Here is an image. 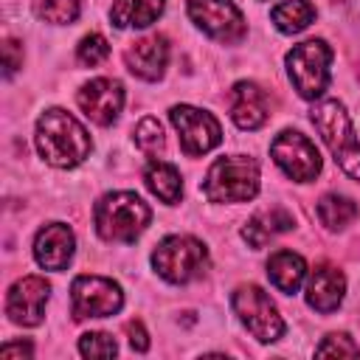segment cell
Wrapping results in <instances>:
<instances>
[{
  "instance_id": "3957f363",
  "label": "cell",
  "mask_w": 360,
  "mask_h": 360,
  "mask_svg": "<svg viewBox=\"0 0 360 360\" xmlns=\"http://www.w3.org/2000/svg\"><path fill=\"white\" fill-rule=\"evenodd\" d=\"M309 121L318 129L326 149L332 152L335 163L352 180H360V141L354 135V127H352V118H349L346 107L338 98H323L312 107Z\"/></svg>"
},
{
  "instance_id": "d4e9b609",
  "label": "cell",
  "mask_w": 360,
  "mask_h": 360,
  "mask_svg": "<svg viewBox=\"0 0 360 360\" xmlns=\"http://www.w3.org/2000/svg\"><path fill=\"white\" fill-rule=\"evenodd\" d=\"M39 17L45 22H53V25H68V22H76L79 14H82V0H42L39 3Z\"/></svg>"
},
{
  "instance_id": "6da1fadb",
  "label": "cell",
  "mask_w": 360,
  "mask_h": 360,
  "mask_svg": "<svg viewBox=\"0 0 360 360\" xmlns=\"http://www.w3.org/2000/svg\"><path fill=\"white\" fill-rule=\"evenodd\" d=\"M37 152L45 163L56 169H73L84 163V158L93 149V141L79 118H73L62 107H51L37 118Z\"/></svg>"
},
{
  "instance_id": "4dcf8cb0",
  "label": "cell",
  "mask_w": 360,
  "mask_h": 360,
  "mask_svg": "<svg viewBox=\"0 0 360 360\" xmlns=\"http://www.w3.org/2000/svg\"><path fill=\"white\" fill-rule=\"evenodd\" d=\"M0 354H3L6 360H14V357H31V354H34V346H31V340H14V343H3Z\"/></svg>"
},
{
  "instance_id": "cb8c5ba5",
  "label": "cell",
  "mask_w": 360,
  "mask_h": 360,
  "mask_svg": "<svg viewBox=\"0 0 360 360\" xmlns=\"http://www.w3.org/2000/svg\"><path fill=\"white\" fill-rule=\"evenodd\" d=\"M135 143H138V149H141L143 155H149V158L160 155V152L166 149V135H163L160 121L152 118V115L141 118L138 127H135Z\"/></svg>"
},
{
  "instance_id": "7c38bea8",
  "label": "cell",
  "mask_w": 360,
  "mask_h": 360,
  "mask_svg": "<svg viewBox=\"0 0 360 360\" xmlns=\"http://www.w3.org/2000/svg\"><path fill=\"white\" fill-rule=\"evenodd\" d=\"M48 298H51V284L42 276H22L8 287L6 315L17 326H39Z\"/></svg>"
},
{
  "instance_id": "5b68a950",
  "label": "cell",
  "mask_w": 360,
  "mask_h": 360,
  "mask_svg": "<svg viewBox=\"0 0 360 360\" xmlns=\"http://www.w3.org/2000/svg\"><path fill=\"white\" fill-rule=\"evenodd\" d=\"M208 264H211L208 248L200 239L186 236V233L166 236L152 250V267L169 284H188V281L205 276Z\"/></svg>"
},
{
  "instance_id": "30bf717a",
  "label": "cell",
  "mask_w": 360,
  "mask_h": 360,
  "mask_svg": "<svg viewBox=\"0 0 360 360\" xmlns=\"http://www.w3.org/2000/svg\"><path fill=\"white\" fill-rule=\"evenodd\" d=\"M169 118L177 129V138H180V149L188 155V158H197V155H205L211 152L214 146H219L222 141V127L219 121L200 110V107H191V104H174L169 110Z\"/></svg>"
},
{
  "instance_id": "44dd1931",
  "label": "cell",
  "mask_w": 360,
  "mask_h": 360,
  "mask_svg": "<svg viewBox=\"0 0 360 360\" xmlns=\"http://www.w3.org/2000/svg\"><path fill=\"white\" fill-rule=\"evenodd\" d=\"M143 180H146V188L166 205H174L180 202L183 197V180H180V172L166 163V160H149L146 172H143Z\"/></svg>"
},
{
  "instance_id": "4fadbf2b",
  "label": "cell",
  "mask_w": 360,
  "mask_h": 360,
  "mask_svg": "<svg viewBox=\"0 0 360 360\" xmlns=\"http://www.w3.org/2000/svg\"><path fill=\"white\" fill-rule=\"evenodd\" d=\"M76 101L82 107V112L98 124V127H110L124 107V84L118 79H90L87 84H82V90L76 93Z\"/></svg>"
},
{
  "instance_id": "9c48e42d",
  "label": "cell",
  "mask_w": 360,
  "mask_h": 360,
  "mask_svg": "<svg viewBox=\"0 0 360 360\" xmlns=\"http://www.w3.org/2000/svg\"><path fill=\"white\" fill-rule=\"evenodd\" d=\"M270 158L295 183H309L321 172V152L298 129H281L270 143Z\"/></svg>"
},
{
  "instance_id": "9a60e30c",
  "label": "cell",
  "mask_w": 360,
  "mask_h": 360,
  "mask_svg": "<svg viewBox=\"0 0 360 360\" xmlns=\"http://www.w3.org/2000/svg\"><path fill=\"white\" fill-rule=\"evenodd\" d=\"M76 253V236L65 222H48L34 236V259L45 270H65Z\"/></svg>"
},
{
  "instance_id": "d6986e66",
  "label": "cell",
  "mask_w": 360,
  "mask_h": 360,
  "mask_svg": "<svg viewBox=\"0 0 360 360\" xmlns=\"http://www.w3.org/2000/svg\"><path fill=\"white\" fill-rule=\"evenodd\" d=\"M267 276L276 290L292 295V292H298V287L307 278V262H304V256H298L292 250H276L267 259Z\"/></svg>"
},
{
  "instance_id": "4316f807",
  "label": "cell",
  "mask_w": 360,
  "mask_h": 360,
  "mask_svg": "<svg viewBox=\"0 0 360 360\" xmlns=\"http://www.w3.org/2000/svg\"><path fill=\"white\" fill-rule=\"evenodd\" d=\"M318 357H360V346L346 332H332L315 346Z\"/></svg>"
},
{
  "instance_id": "8fae6325",
  "label": "cell",
  "mask_w": 360,
  "mask_h": 360,
  "mask_svg": "<svg viewBox=\"0 0 360 360\" xmlns=\"http://www.w3.org/2000/svg\"><path fill=\"white\" fill-rule=\"evenodd\" d=\"M191 22L211 39L233 45L245 37L248 25L233 0H188Z\"/></svg>"
},
{
  "instance_id": "2e32d148",
  "label": "cell",
  "mask_w": 360,
  "mask_h": 360,
  "mask_svg": "<svg viewBox=\"0 0 360 360\" xmlns=\"http://www.w3.org/2000/svg\"><path fill=\"white\" fill-rule=\"evenodd\" d=\"M228 107H231V118L239 129H259L270 115L267 96L256 82H236L231 87Z\"/></svg>"
},
{
  "instance_id": "277c9868",
  "label": "cell",
  "mask_w": 360,
  "mask_h": 360,
  "mask_svg": "<svg viewBox=\"0 0 360 360\" xmlns=\"http://www.w3.org/2000/svg\"><path fill=\"white\" fill-rule=\"evenodd\" d=\"M208 202H248L259 194V163L250 155L217 158L202 180Z\"/></svg>"
},
{
  "instance_id": "e0dca14e",
  "label": "cell",
  "mask_w": 360,
  "mask_h": 360,
  "mask_svg": "<svg viewBox=\"0 0 360 360\" xmlns=\"http://www.w3.org/2000/svg\"><path fill=\"white\" fill-rule=\"evenodd\" d=\"M346 295V276L335 264H318L307 281V304L315 312H335Z\"/></svg>"
},
{
  "instance_id": "8992f818",
  "label": "cell",
  "mask_w": 360,
  "mask_h": 360,
  "mask_svg": "<svg viewBox=\"0 0 360 360\" xmlns=\"http://www.w3.org/2000/svg\"><path fill=\"white\" fill-rule=\"evenodd\" d=\"M287 76L301 98L315 101L329 87V65H332V48L323 39H307L301 45H292L287 53Z\"/></svg>"
},
{
  "instance_id": "f1b7e54d",
  "label": "cell",
  "mask_w": 360,
  "mask_h": 360,
  "mask_svg": "<svg viewBox=\"0 0 360 360\" xmlns=\"http://www.w3.org/2000/svg\"><path fill=\"white\" fill-rule=\"evenodd\" d=\"M20 65H22V48L17 45V39H6L3 42V68H6V76H11Z\"/></svg>"
},
{
  "instance_id": "f546056e",
  "label": "cell",
  "mask_w": 360,
  "mask_h": 360,
  "mask_svg": "<svg viewBox=\"0 0 360 360\" xmlns=\"http://www.w3.org/2000/svg\"><path fill=\"white\" fill-rule=\"evenodd\" d=\"M127 338H129V346L135 352H146L149 349V335H146V329H143L141 321H129L127 323Z\"/></svg>"
},
{
  "instance_id": "7a4b0ae2",
  "label": "cell",
  "mask_w": 360,
  "mask_h": 360,
  "mask_svg": "<svg viewBox=\"0 0 360 360\" xmlns=\"http://www.w3.org/2000/svg\"><path fill=\"white\" fill-rule=\"evenodd\" d=\"M152 211L135 191H110L93 208L96 233L104 242H135L149 228Z\"/></svg>"
},
{
  "instance_id": "603a6c76",
  "label": "cell",
  "mask_w": 360,
  "mask_h": 360,
  "mask_svg": "<svg viewBox=\"0 0 360 360\" xmlns=\"http://www.w3.org/2000/svg\"><path fill=\"white\" fill-rule=\"evenodd\" d=\"M318 219L329 231H343L357 219V205L346 194H323L318 200Z\"/></svg>"
},
{
  "instance_id": "ffe728a7",
  "label": "cell",
  "mask_w": 360,
  "mask_h": 360,
  "mask_svg": "<svg viewBox=\"0 0 360 360\" xmlns=\"http://www.w3.org/2000/svg\"><path fill=\"white\" fill-rule=\"evenodd\" d=\"M166 0H112L110 20L115 28H146L163 14Z\"/></svg>"
},
{
  "instance_id": "484cf974",
  "label": "cell",
  "mask_w": 360,
  "mask_h": 360,
  "mask_svg": "<svg viewBox=\"0 0 360 360\" xmlns=\"http://www.w3.org/2000/svg\"><path fill=\"white\" fill-rule=\"evenodd\" d=\"M115 352H118V343L107 332H84L79 338V354L82 357H98V360H104V357H115Z\"/></svg>"
},
{
  "instance_id": "ba28073f",
  "label": "cell",
  "mask_w": 360,
  "mask_h": 360,
  "mask_svg": "<svg viewBox=\"0 0 360 360\" xmlns=\"http://www.w3.org/2000/svg\"><path fill=\"white\" fill-rule=\"evenodd\" d=\"M124 307L121 284L104 276H76L70 284V315L76 321L107 318Z\"/></svg>"
},
{
  "instance_id": "5bb4252c",
  "label": "cell",
  "mask_w": 360,
  "mask_h": 360,
  "mask_svg": "<svg viewBox=\"0 0 360 360\" xmlns=\"http://www.w3.org/2000/svg\"><path fill=\"white\" fill-rule=\"evenodd\" d=\"M124 62L132 76L143 82H158L169 65V39L163 34L141 37L124 51Z\"/></svg>"
},
{
  "instance_id": "ac0fdd59",
  "label": "cell",
  "mask_w": 360,
  "mask_h": 360,
  "mask_svg": "<svg viewBox=\"0 0 360 360\" xmlns=\"http://www.w3.org/2000/svg\"><path fill=\"white\" fill-rule=\"evenodd\" d=\"M292 228H295L292 214H290L287 208H281V205H273V208H267V211L253 214V217L245 222L242 239H245L250 248H264V245L273 242L278 233H287V231H292Z\"/></svg>"
},
{
  "instance_id": "7402d4cb",
  "label": "cell",
  "mask_w": 360,
  "mask_h": 360,
  "mask_svg": "<svg viewBox=\"0 0 360 360\" xmlns=\"http://www.w3.org/2000/svg\"><path fill=\"white\" fill-rule=\"evenodd\" d=\"M270 20L281 34H301L315 20V6L309 0H284L273 6Z\"/></svg>"
},
{
  "instance_id": "83f0119b",
  "label": "cell",
  "mask_w": 360,
  "mask_h": 360,
  "mask_svg": "<svg viewBox=\"0 0 360 360\" xmlns=\"http://www.w3.org/2000/svg\"><path fill=\"white\" fill-rule=\"evenodd\" d=\"M107 56H110V45H107V39H104L101 34H87V37H82L79 45H76V59H79V65L93 68V65L104 62Z\"/></svg>"
},
{
  "instance_id": "52a82bcc",
  "label": "cell",
  "mask_w": 360,
  "mask_h": 360,
  "mask_svg": "<svg viewBox=\"0 0 360 360\" xmlns=\"http://www.w3.org/2000/svg\"><path fill=\"white\" fill-rule=\"evenodd\" d=\"M231 307L239 318V323L259 340V343H273L284 335V321L270 301V295L259 284H239L231 295Z\"/></svg>"
}]
</instances>
